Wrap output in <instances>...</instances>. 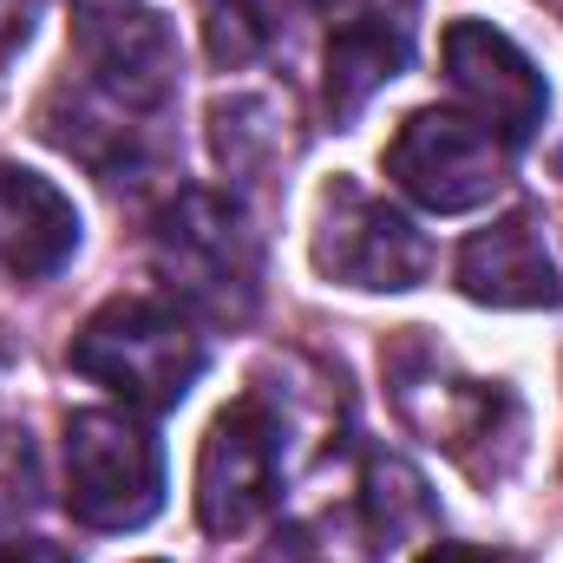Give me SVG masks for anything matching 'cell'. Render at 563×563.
<instances>
[{"label":"cell","mask_w":563,"mask_h":563,"mask_svg":"<svg viewBox=\"0 0 563 563\" xmlns=\"http://www.w3.org/2000/svg\"><path fill=\"white\" fill-rule=\"evenodd\" d=\"M387 394L400 407V420L420 432L426 445H439L445 459H459L478 485H498L518 452H525V407L505 380H472L459 374L420 328H407L387 347Z\"/></svg>","instance_id":"cell-1"},{"label":"cell","mask_w":563,"mask_h":563,"mask_svg":"<svg viewBox=\"0 0 563 563\" xmlns=\"http://www.w3.org/2000/svg\"><path fill=\"white\" fill-rule=\"evenodd\" d=\"M73 374L125 400L132 413H170L203 374V334L177 301L119 295L73 334Z\"/></svg>","instance_id":"cell-2"},{"label":"cell","mask_w":563,"mask_h":563,"mask_svg":"<svg viewBox=\"0 0 563 563\" xmlns=\"http://www.w3.org/2000/svg\"><path fill=\"white\" fill-rule=\"evenodd\" d=\"M151 263L184 314L203 321H250L263 295V243L236 197L217 190H177L157 217Z\"/></svg>","instance_id":"cell-3"},{"label":"cell","mask_w":563,"mask_h":563,"mask_svg":"<svg viewBox=\"0 0 563 563\" xmlns=\"http://www.w3.org/2000/svg\"><path fill=\"white\" fill-rule=\"evenodd\" d=\"M288 472V407L276 387H250L230 400L197 452V525L210 538H243L282 492Z\"/></svg>","instance_id":"cell-4"},{"label":"cell","mask_w":563,"mask_h":563,"mask_svg":"<svg viewBox=\"0 0 563 563\" xmlns=\"http://www.w3.org/2000/svg\"><path fill=\"white\" fill-rule=\"evenodd\" d=\"M164 505V445L132 407L66 420V511L92 531H139Z\"/></svg>","instance_id":"cell-5"},{"label":"cell","mask_w":563,"mask_h":563,"mask_svg":"<svg viewBox=\"0 0 563 563\" xmlns=\"http://www.w3.org/2000/svg\"><path fill=\"white\" fill-rule=\"evenodd\" d=\"M177 33L164 13L151 7H112V13H79L73 26V86L92 92L99 106H112L119 119H132L144 132L164 125V112L177 106Z\"/></svg>","instance_id":"cell-6"},{"label":"cell","mask_w":563,"mask_h":563,"mask_svg":"<svg viewBox=\"0 0 563 563\" xmlns=\"http://www.w3.org/2000/svg\"><path fill=\"white\" fill-rule=\"evenodd\" d=\"M314 269L341 288H367V295H400L432 276V243L426 230L394 210L387 197L361 190L354 177H334L314 203V236H308Z\"/></svg>","instance_id":"cell-7"},{"label":"cell","mask_w":563,"mask_h":563,"mask_svg":"<svg viewBox=\"0 0 563 563\" xmlns=\"http://www.w3.org/2000/svg\"><path fill=\"white\" fill-rule=\"evenodd\" d=\"M387 177L432 217H465V210H485L511 184V144L492 139L465 112L426 106L387 144Z\"/></svg>","instance_id":"cell-8"},{"label":"cell","mask_w":563,"mask_h":563,"mask_svg":"<svg viewBox=\"0 0 563 563\" xmlns=\"http://www.w3.org/2000/svg\"><path fill=\"white\" fill-rule=\"evenodd\" d=\"M439 73H445L452 99L465 106V119H478L492 139L525 144L544 125V106H551L544 73L492 20H452L439 33Z\"/></svg>","instance_id":"cell-9"},{"label":"cell","mask_w":563,"mask_h":563,"mask_svg":"<svg viewBox=\"0 0 563 563\" xmlns=\"http://www.w3.org/2000/svg\"><path fill=\"white\" fill-rule=\"evenodd\" d=\"M459 288L485 308H558L563 276L544 250V230L531 210L498 217L492 230H478L459 250Z\"/></svg>","instance_id":"cell-10"},{"label":"cell","mask_w":563,"mask_h":563,"mask_svg":"<svg viewBox=\"0 0 563 563\" xmlns=\"http://www.w3.org/2000/svg\"><path fill=\"white\" fill-rule=\"evenodd\" d=\"M79 250V210L73 197L20 164H0V269L20 282L59 276Z\"/></svg>","instance_id":"cell-11"},{"label":"cell","mask_w":563,"mask_h":563,"mask_svg":"<svg viewBox=\"0 0 563 563\" xmlns=\"http://www.w3.org/2000/svg\"><path fill=\"white\" fill-rule=\"evenodd\" d=\"M407 66V20H334L328 33V112L334 125L361 119L380 86Z\"/></svg>","instance_id":"cell-12"},{"label":"cell","mask_w":563,"mask_h":563,"mask_svg":"<svg viewBox=\"0 0 563 563\" xmlns=\"http://www.w3.org/2000/svg\"><path fill=\"white\" fill-rule=\"evenodd\" d=\"M210 144H217V164L230 177H269V170H282V157L295 151L288 99H276V92L217 99L210 106Z\"/></svg>","instance_id":"cell-13"},{"label":"cell","mask_w":563,"mask_h":563,"mask_svg":"<svg viewBox=\"0 0 563 563\" xmlns=\"http://www.w3.org/2000/svg\"><path fill=\"white\" fill-rule=\"evenodd\" d=\"M367 498H374V518H380V538L387 544L432 525V498H426L420 472L400 465V459H374L367 465Z\"/></svg>","instance_id":"cell-14"},{"label":"cell","mask_w":563,"mask_h":563,"mask_svg":"<svg viewBox=\"0 0 563 563\" xmlns=\"http://www.w3.org/2000/svg\"><path fill=\"white\" fill-rule=\"evenodd\" d=\"M210 59L217 66H250L256 53H263V40H269V26H263V13H256V0H210Z\"/></svg>","instance_id":"cell-15"},{"label":"cell","mask_w":563,"mask_h":563,"mask_svg":"<svg viewBox=\"0 0 563 563\" xmlns=\"http://www.w3.org/2000/svg\"><path fill=\"white\" fill-rule=\"evenodd\" d=\"M33 20H40V0H0V66L33 40Z\"/></svg>","instance_id":"cell-16"},{"label":"cell","mask_w":563,"mask_h":563,"mask_svg":"<svg viewBox=\"0 0 563 563\" xmlns=\"http://www.w3.org/2000/svg\"><path fill=\"white\" fill-rule=\"evenodd\" d=\"M328 20H407L413 0H321Z\"/></svg>","instance_id":"cell-17"},{"label":"cell","mask_w":563,"mask_h":563,"mask_svg":"<svg viewBox=\"0 0 563 563\" xmlns=\"http://www.w3.org/2000/svg\"><path fill=\"white\" fill-rule=\"evenodd\" d=\"M420 563H525L511 551H492V544H432Z\"/></svg>","instance_id":"cell-18"},{"label":"cell","mask_w":563,"mask_h":563,"mask_svg":"<svg viewBox=\"0 0 563 563\" xmlns=\"http://www.w3.org/2000/svg\"><path fill=\"white\" fill-rule=\"evenodd\" d=\"M0 563H73L59 544H40V538H26V544H0Z\"/></svg>","instance_id":"cell-19"},{"label":"cell","mask_w":563,"mask_h":563,"mask_svg":"<svg viewBox=\"0 0 563 563\" xmlns=\"http://www.w3.org/2000/svg\"><path fill=\"white\" fill-rule=\"evenodd\" d=\"M79 13H112V7H132V0H73Z\"/></svg>","instance_id":"cell-20"}]
</instances>
